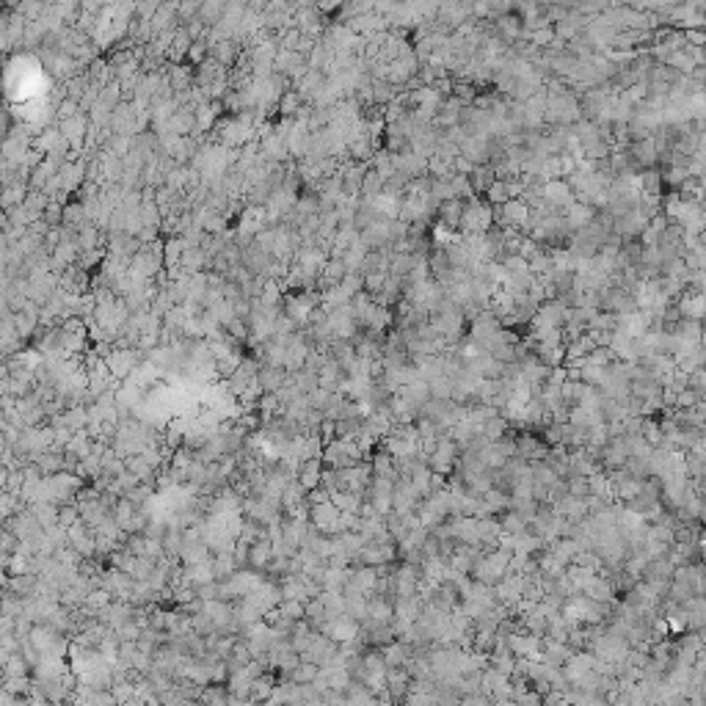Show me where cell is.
I'll return each instance as SVG.
<instances>
[{
	"mask_svg": "<svg viewBox=\"0 0 706 706\" xmlns=\"http://www.w3.org/2000/svg\"><path fill=\"white\" fill-rule=\"evenodd\" d=\"M105 367L111 370V376L116 378H127L135 367V353L133 350H113L111 356L105 359Z\"/></svg>",
	"mask_w": 706,
	"mask_h": 706,
	"instance_id": "cell-1",
	"label": "cell"
},
{
	"mask_svg": "<svg viewBox=\"0 0 706 706\" xmlns=\"http://www.w3.org/2000/svg\"><path fill=\"white\" fill-rule=\"evenodd\" d=\"M320 480H323V469H320V464L317 461H304V466L298 469V483L304 486V488H317L320 486Z\"/></svg>",
	"mask_w": 706,
	"mask_h": 706,
	"instance_id": "cell-2",
	"label": "cell"
}]
</instances>
